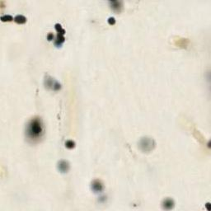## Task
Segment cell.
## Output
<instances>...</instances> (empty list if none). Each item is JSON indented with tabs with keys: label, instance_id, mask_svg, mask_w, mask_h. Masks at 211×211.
Instances as JSON below:
<instances>
[{
	"label": "cell",
	"instance_id": "6da1fadb",
	"mask_svg": "<svg viewBox=\"0 0 211 211\" xmlns=\"http://www.w3.org/2000/svg\"><path fill=\"white\" fill-rule=\"evenodd\" d=\"M44 135V125L40 117H34L29 120L26 127V136L29 141H39Z\"/></svg>",
	"mask_w": 211,
	"mask_h": 211
},
{
	"label": "cell",
	"instance_id": "7a4b0ae2",
	"mask_svg": "<svg viewBox=\"0 0 211 211\" xmlns=\"http://www.w3.org/2000/svg\"><path fill=\"white\" fill-rule=\"evenodd\" d=\"M155 145V141L150 137H143L139 142V148L144 153L151 152L154 148Z\"/></svg>",
	"mask_w": 211,
	"mask_h": 211
},
{
	"label": "cell",
	"instance_id": "3957f363",
	"mask_svg": "<svg viewBox=\"0 0 211 211\" xmlns=\"http://www.w3.org/2000/svg\"><path fill=\"white\" fill-rule=\"evenodd\" d=\"M44 83L45 88H48V89H51V90H53V91H59L61 88V84L60 82L56 81L53 78H51V76L47 75L45 78Z\"/></svg>",
	"mask_w": 211,
	"mask_h": 211
},
{
	"label": "cell",
	"instance_id": "277c9868",
	"mask_svg": "<svg viewBox=\"0 0 211 211\" xmlns=\"http://www.w3.org/2000/svg\"><path fill=\"white\" fill-rule=\"evenodd\" d=\"M57 167H58V170L60 171V172L62 173H66L69 172L70 168V163L68 161L65 160H60L58 164H57Z\"/></svg>",
	"mask_w": 211,
	"mask_h": 211
},
{
	"label": "cell",
	"instance_id": "5b68a950",
	"mask_svg": "<svg viewBox=\"0 0 211 211\" xmlns=\"http://www.w3.org/2000/svg\"><path fill=\"white\" fill-rule=\"evenodd\" d=\"M92 190L94 191L95 193H99L101 192L103 189H104V185L103 183L101 182V181L100 180H94L92 182L91 185Z\"/></svg>",
	"mask_w": 211,
	"mask_h": 211
},
{
	"label": "cell",
	"instance_id": "8992f818",
	"mask_svg": "<svg viewBox=\"0 0 211 211\" xmlns=\"http://www.w3.org/2000/svg\"><path fill=\"white\" fill-rule=\"evenodd\" d=\"M109 4H110V8L116 13L121 12V10L123 8V3L121 1H110Z\"/></svg>",
	"mask_w": 211,
	"mask_h": 211
},
{
	"label": "cell",
	"instance_id": "52a82bcc",
	"mask_svg": "<svg viewBox=\"0 0 211 211\" xmlns=\"http://www.w3.org/2000/svg\"><path fill=\"white\" fill-rule=\"evenodd\" d=\"M162 206L164 209L166 210H171L174 208L175 206V202L171 198H167L163 200V203H162Z\"/></svg>",
	"mask_w": 211,
	"mask_h": 211
},
{
	"label": "cell",
	"instance_id": "ba28073f",
	"mask_svg": "<svg viewBox=\"0 0 211 211\" xmlns=\"http://www.w3.org/2000/svg\"><path fill=\"white\" fill-rule=\"evenodd\" d=\"M64 40H65V38H64L63 34H59V33H58L56 39H55V41H54V45H56L57 47H60V46L62 45V44H63L64 42Z\"/></svg>",
	"mask_w": 211,
	"mask_h": 211
},
{
	"label": "cell",
	"instance_id": "9c48e42d",
	"mask_svg": "<svg viewBox=\"0 0 211 211\" xmlns=\"http://www.w3.org/2000/svg\"><path fill=\"white\" fill-rule=\"evenodd\" d=\"M14 22L18 23V24H24L26 22V17L22 14H18V15L14 17Z\"/></svg>",
	"mask_w": 211,
	"mask_h": 211
},
{
	"label": "cell",
	"instance_id": "30bf717a",
	"mask_svg": "<svg viewBox=\"0 0 211 211\" xmlns=\"http://www.w3.org/2000/svg\"><path fill=\"white\" fill-rule=\"evenodd\" d=\"M1 20L3 22H11V21L14 20V18L13 17V16H11L9 14H5V15L1 16Z\"/></svg>",
	"mask_w": 211,
	"mask_h": 211
},
{
	"label": "cell",
	"instance_id": "8fae6325",
	"mask_svg": "<svg viewBox=\"0 0 211 211\" xmlns=\"http://www.w3.org/2000/svg\"><path fill=\"white\" fill-rule=\"evenodd\" d=\"M65 146H66L67 148L69 149H72L75 147V142L73 141V140H67L65 142Z\"/></svg>",
	"mask_w": 211,
	"mask_h": 211
},
{
	"label": "cell",
	"instance_id": "7c38bea8",
	"mask_svg": "<svg viewBox=\"0 0 211 211\" xmlns=\"http://www.w3.org/2000/svg\"><path fill=\"white\" fill-rule=\"evenodd\" d=\"M55 29H56L57 32H58L59 34H63V35L65 34V31H64V29L62 28L61 25L59 24V23H56V24H55Z\"/></svg>",
	"mask_w": 211,
	"mask_h": 211
},
{
	"label": "cell",
	"instance_id": "4fadbf2b",
	"mask_svg": "<svg viewBox=\"0 0 211 211\" xmlns=\"http://www.w3.org/2000/svg\"><path fill=\"white\" fill-rule=\"evenodd\" d=\"M108 23H109L110 25H114V24L116 23V19H115V17H109V18H108Z\"/></svg>",
	"mask_w": 211,
	"mask_h": 211
},
{
	"label": "cell",
	"instance_id": "5bb4252c",
	"mask_svg": "<svg viewBox=\"0 0 211 211\" xmlns=\"http://www.w3.org/2000/svg\"><path fill=\"white\" fill-rule=\"evenodd\" d=\"M54 39V35H53V33H49L47 35V40L48 41H52Z\"/></svg>",
	"mask_w": 211,
	"mask_h": 211
}]
</instances>
